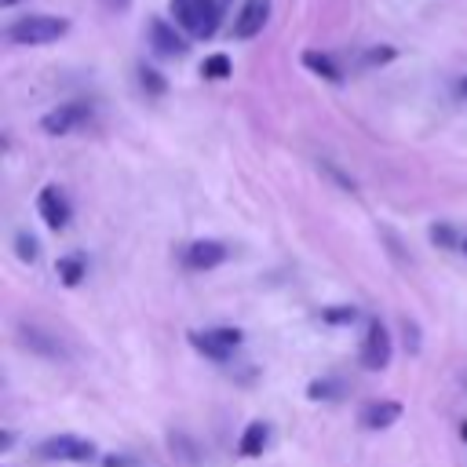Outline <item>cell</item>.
I'll use <instances>...</instances> for the list:
<instances>
[{"label": "cell", "instance_id": "obj_21", "mask_svg": "<svg viewBox=\"0 0 467 467\" xmlns=\"http://www.w3.org/2000/svg\"><path fill=\"white\" fill-rule=\"evenodd\" d=\"M336 383H328V379H321V383H310V398H332L328 390H332Z\"/></svg>", "mask_w": 467, "mask_h": 467}, {"label": "cell", "instance_id": "obj_18", "mask_svg": "<svg viewBox=\"0 0 467 467\" xmlns=\"http://www.w3.org/2000/svg\"><path fill=\"white\" fill-rule=\"evenodd\" d=\"M321 317L328 325H350L358 317V306H328V310H321Z\"/></svg>", "mask_w": 467, "mask_h": 467}, {"label": "cell", "instance_id": "obj_5", "mask_svg": "<svg viewBox=\"0 0 467 467\" xmlns=\"http://www.w3.org/2000/svg\"><path fill=\"white\" fill-rule=\"evenodd\" d=\"M361 365H365L368 372H379V368L390 365V336H387V328H383L379 317H372L368 328H365V339H361Z\"/></svg>", "mask_w": 467, "mask_h": 467}, {"label": "cell", "instance_id": "obj_25", "mask_svg": "<svg viewBox=\"0 0 467 467\" xmlns=\"http://www.w3.org/2000/svg\"><path fill=\"white\" fill-rule=\"evenodd\" d=\"M109 4H117V7H120V4H128V0H109Z\"/></svg>", "mask_w": 467, "mask_h": 467}, {"label": "cell", "instance_id": "obj_8", "mask_svg": "<svg viewBox=\"0 0 467 467\" xmlns=\"http://www.w3.org/2000/svg\"><path fill=\"white\" fill-rule=\"evenodd\" d=\"M150 44H153V51L157 55H164V58H179V55H186V36L171 26V22H164V18H153L150 22Z\"/></svg>", "mask_w": 467, "mask_h": 467}, {"label": "cell", "instance_id": "obj_1", "mask_svg": "<svg viewBox=\"0 0 467 467\" xmlns=\"http://www.w3.org/2000/svg\"><path fill=\"white\" fill-rule=\"evenodd\" d=\"M175 26L197 40H208L219 29V0H168Z\"/></svg>", "mask_w": 467, "mask_h": 467}, {"label": "cell", "instance_id": "obj_17", "mask_svg": "<svg viewBox=\"0 0 467 467\" xmlns=\"http://www.w3.org/2000/svg\"><path fill=\"white\" fill-rule=\"evenodd\" d=\"M139 84H142L146 95H164V91H168L164 77H161L157 69H150V66H139Z\"/></svg>", "mask_w": 467, "mask_h": 467}, {"label": "cell", "instance_id": "obj_23", "mask_svg": "<svg viewBox=\"0 0 467 467\" xmlns=\"http://www.w3.org/2000/svg\"><path fill=\"white\" fill-rule=\"evenodd\" d=\"M460 95H467V77H463V80H460Z\"/></svg>", "mask_w": 467, "mask_h": 467}, {"label": "cell", "instance_id": "obj_26", "mask_svg": "<svg viewBox=\"0 0 467 467\" xmlns=\"http://www.w3.org/2000/svg\"><path fill=\"white\" fill-rule=\"evenodd\" d=\"M463 252H467V237H463Z\"/></svg>", "mask_w": 467, "mask_h": 467}, {"label": "cell", "instance_id": "obj_22", "mask_svg": "<svg viewBox=\"0 0 467 467\" xmlns=\"http://www.w3.org/2000/svg\"><path fill=\"white\" fill-rule=\"evenodd\" d=\"M106 467H131V460H124V456H109Z\"/></svg>", "mask_w": 467, "mask_h": 467}, {"label": "cell", "instance_id": "obj_14", "mask_svg": "<svg viewBox=\"0 0 467 467\" xmlns=\"http://www.w3.org/2000/svg\"><path fill=\"white\" fill-rule=\"evenodd\" d=\"M303 66L306 69H314L317 77H325V80H343V73H339V66L328 58V55H321V51H303Z\"/></svg>", "mask_w": 467, "mask_h": 467}, {"label": "cell", "instance_id": "obj_2", "mask_svg": "<svg viewBox=\"0 0 467 467\" xmlns=\"http://www.w3.org/2000/svg\"><path fill=\"white\" fill-rule=\"evenodd\" d=\"M66 29H69V22L58 15H22L18 22L7 26V40L11 44H51Z\"/></svg>", "mask_w": 467, "mask_h": 467}, {"label": "cell", "instance_id": "obj_6", "mask_svg": "<svg viewBox=\"0 0 467 467\" xmlns=\"http://www.w3.org/2000/svg\"><path fill=\"white\" fill-rule=\"evenodd\" d=\"M88 120H91V106L88 102H62L58 109H51V113L40 117V128L47 135H69L73 128H80Z\"/></svg>", "mask_w": 467, "mask_h": 467}, {"label": "cell", "instance_id": "obj_4", "mask_svg": "<svg viewBox=\"0 0 467 467\" xmlns=\"http://www.w3.org/2000/svg\"><path fill=\"white\" fill-rule=\"evenodd\" d=\"M44 460H73V463H88L95 456V445L88 438H77V434H55V438H44L40 449H36Z\"/></svg>", "mask_w": 467, "mask_h": 467}, {"label": "cell", "instance_id": "obj_15", "mask_svg": "<svg viewBox=\"0 0 467 467\" xmlns=\"http://www.w3.org/2000/svg\"><path fill=\"white\" fill-rule=\"evenodd\" d=\"M58 277H62V285H80V277H84V259L80 255H66V259H58Z\"/></svg>", "mask_w": 467, "mask_h": 467}, {"label": "cell", "instance_id": "obj_12", "mask_svg": "<svg viewBox=\"0 0 467 467\" xmlns=\"http://www.w3.org/2000/svg\"><path fill=\"white\" fill-rule=\"evenodd\" d=\"M266 441H270V427L263 423V420H255V423H248L244 427V434H241V456H259L263 449H266Z\"/></svg>", "mask_w": 467, "mask_h": 467}, {"label": "cell", "instance_id": "obj_16", "mask_svg": "<svg viewBox=\"0 0 467 467\" xmlns=\"http://www.w3.org/2000/svg\"><path fill=\"white\" fill-rule=\"evenodd\" d=\"M201 73H204L208 80H223V77H230V58H226V55H208V58L201 62Z\"/></svg>", "mask_w": 467, "mask_h": 467}, {"label": "cell", "instance_id": "obj_24", "mask_svg": "<svg viewBox=\"0 0 467 467\" xmlns=\"http://www.w3.org/2000/svg\"><path fill=\"white\" fill-rule=\"evenodd\" d=\"M460 434H463V438H467V423H463V427H460Z\"/></svg>", "mask_w": 467, "mask_h": 467}, {"label": "cell", "instance_id": "obj_7", "mask_svg": "<svg viewBox=\"0 0 467 467\" xmlns=\"http://www.w3.org/2000/svg\"><path fill=\"white\" fill-rule=\"evenodd\" d=\"M270 18V0H244L241 11L234 15V36L237 40H252L255 33H263Z\"/></svg>", "mask_w": 467, "mask_h": 467}, {"label": "cell", "instance_id": "obj_9", "mask_svg": "<svg viewBox=\"0 0 467 467\" xmlns=\"http://www.w3.org/2000/svg\"><path fill=\"white\" fill-rule=\"evenodd\" d=\"M36 212H40V219H44L51 230H62V226L69 223V201H66V193H62L58 186H44V190H40Z\"/></svg>", "mask_w": 467, "mask_h": 467}, {"label": "cell", "instance_id": "obj_11", "mask_svg": "<svg viewBox=\"0 0 467 467\" xmlns=\"http://www.w3.org/2000/svg\"><path fill=\"white\" fill-rule=\"evenodd\" d=\"M398 416H401V405H398V401H368V405L361 409V427L383 431V427L398 423Z\"/></svg>", "mask_w": 467, "mask_h": 467}, {"label": "cell", "instance_id": "obj_20", "mask_svg": "<svg viewBox=\"0 0 467 467\" xmlns=\"http://www.w3.org/2000/svg\"><path fill=\"white\" fill-rule=\"evenodd\" d=\"M390 55H394L390 47H376V51H368V55H365V62H368V66H376V62H387Z\"/></svg>", "mask_w": 467, "mask_h": 467}, {"label": "cell", "instance_id": "obj_13", "mask_svg": "<svg viewBox=\"0 0 467 467\" xmlns=\"http://www.w3.org/2000/svg\"><path fill=\"white\" fill-rule=\"evenodd\" d=\"M22 343L26 347H33L36 354H47V358H62V347H58V339H51L47 332H40V328H22Z\"/></svg>", "mask_w": 467, "mask_h": 467}, {"label": "cell", "instance_id": "obj_10", "mask_svg": "<svg viewBox=\"0 0 467 467\" xmlns=\"http://www.w3.org/2000/svg\"><path fill=\"white\" fill-rule=\"evenodd\" d=\"M226 255H230V248H226L223 241H193V244L182 248V263H186L190 270H212V266H219Z\"/></svg>", "mask_w": 467, "mask_h": 467}, {"label": "cell", "instance_id": "obj_3", "mask_svg": "<svg viewBox=\"0 0 467 467\" xmlns=\"http://www.w3.org/2000/svg\"><path fill=\"white\" fill-rule=\"evenodd\" d=\"M190 343L212 361H230V354L241 347V332L237 328H204V332H190Z\"/></svg>", "mask_w": 467, "mask_h": 467}, {"label": "cell", "instance_id": "obj_19", "mask_svg": "<svg viewBox=\"0 0 467 467\" xmlns=\"http://www.w3.org/2000/svg\"><path fill=\"white\" fill-rule=\"evenodd\" d=\"M15 244H18V259H29V263L36 259V241H33L29 234H18V241H15Z\"/></svg>", "mask_w": 467, "mask_h": 467}]
</instances>
